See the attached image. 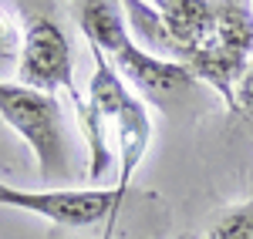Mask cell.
<instances>
[{
	"label": "cell",
	"instance_id": "cell-2",
	"mask_svg": "<svg viewBox=\"0 0 253 239\" xmlns=\"http://www.w3.org/2000/svg\"><path fill=\"white\" fill-rule=\"evenodd\" d=\"M0 118L7 121L38 155L44 175L64 172V138H61V108L54 95H41L27 84L0 81Z\"/></svg>",
	"mask_w": 253,
	"mask_h": 239
},
{
	"label": "cell",
	"instance_id": "cell-8",
	"mask_svg": "<svg viewBox=\"0 0 253 239\" xmlns=\"http://www.w3.org/2000/svg\"><path fill=\"white\" fill-rule=\"evenodd\" d=\"M182 239H189V236H182Z\"/></svg>",
	"mask_w": 253,
	"mask_h": 239
},
{
	"label": "cell",
	"instance_id": "cell-3",
	"mask_svg": "<svg viewBox=\"0 0 253 239\" xmlns=\"http://www.w3.org/2000/svg\"><path fill=\"white\" fill-rule=\"evenodd\" d=\"M125 192L122 189H51V192H31V189H14L0 182V205L24 209L44 216L54 226H71V229H88L98 222H108L122 209Z\"/></svg>",
	"mask_w": 253,
	"mask_h": 239
},
{
	"label": "cell",
	"instance_id": "cell-4",
	"mask_svg": "<svg viewBox=\"0 0 253 239\" xmlns=\"http://www.w3.org/2000/svg\"><path fill=\"white\" fill-rule=\"evenodd\" d=\"M20 84L34 88L41 95L68 91V98L84 101L75 88V61L71 44L51 17L31 14L24 20V40H20Z\"/></svg>",
	"mask_w": 253,
	"mask_h": 239
},
{
	"label": "cell",
	"instance_id": "cell-1",
	"mask_svg": "<svg viewBox=\"0 0 253 239\" xmlns=\"http://www.w3.org/2000/svg\"><path fill=\"white\" fill-rule=\"evenodd\" d=\"M95 54V74H91V88H88V98L75 104L81 121V132L88 138V182H98L108 165H112V152H108V132H115L118 141V155H122V175L118 185L122 192H128V182L135 175L138 162L149 148L152 138V121L145 104L128 91V84L115 74V68Z\"/></svg>",
	"mask_w": 253,
	"mask_h": 239
},
{
	"label": "cell",
	"instance_id": "cell-5",
	"mask_svg": "<svg viewBox=\"0 0 253 239\" xmlns=\"http://www.w3.org/2000/svg\"><path fill=\"white\" fill-rule=\"evenodd\" d=\"M210 239H253V199L223 212L216 219Z\"/></svg>",
	"mask_w": 253,
	"mask_h": 239
},
{
	"label": "cell",
	"instance_id": "cell-7",
	"mask_svg": "<svg viewBox=\"0 0 253 239\" xmlns=\"http://www.w3.org/2000/svg\"><path fill=\"white\" fill-rule=\"evenodd\" d=\"M17 54H20V37H17V31H14V24L0 14V68L10 64Z\"/></svg>",
	"mask_w": 253,
	"mask_h": 239
},
{
	"label": "cell",
	"instance_id": "cell-6",
	"mask_svg": "<svg viewBox=\"0 0 253 239\" xmlns=\"http://www.w3.org/2000/svg\"><path fill=\"white\" fill-rule=\"evenodd\" d=\"M233 111H240V115H243L247 121H253V61H250V68L240 74V81H236Z\"/></svg>",
	"mask_w": 253,
	"mask_h": 239
}]
</instances>
